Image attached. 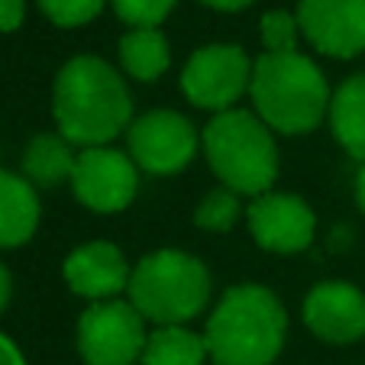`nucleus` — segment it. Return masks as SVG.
Segmentation results:
<instances>
[{
	"label": "nucleus",
	"instance_id": "nucleus-1",
	"mask_svg": "<svg viewBox=\"0 0 365 365\" xmlns=\"http://www.w3.org/2000/svg\"><path fill=\"white\" fill-rule=\"evenodd\" d=\"M58 133L71 145H107L130 126L133 97L113 65L97 56H78L62 65L52 91Z\"/></svg>",
	"mask_w": 365,
	"mask_h": 365
},
{
	"label": "nucleus",
	"instance_id": "nucleus-2",
	"mask_svg": "<svg viewBox=\"0 0 365 365\" xmlns=\"http://www.w3.org/2000/svg\"><path fill=\"white\" fill-rule=\"evenodd\" d=\"M288 314L262 284H236L207 320V356L214 365H272L284 346Z\"/></svg>",
	"mask_w": 365,
	"mask_h": 365
},
{
	"label": "nucleus",
	"instance_id": "nucleus-3",
	"mask_svg": "<svg viewBox=\"0 0 365 365\" xmlns=\"http://www.w3.org/2000/svg\"><path fill=\"white\" fill-rule=\"evenodd\" d=\"M249 94L255 117L284 136L310 133L330 113V88L317 65L301 52H262L252 62Z\"/></svg>",
	"mask_w": 365,
	"mask_h": 365
},
{
	"label": "nucleus",
	"instance_id": "nucleus-4",
	"mask_svg": "<svg viewBox=\"0 0 365 365\" xmlns=\"http://www.w3.org/2000/svg\"><path fill=\"white\" fill-rule=\"evenodd\" d=\"M204 152L223 187L262 197L278 178V145L272 130L249 110H223L204 130Z\"/></svg>",
	"mask_w": 365,
	"mask_h": 365
},
{
	"label": "nucleus",
	"instance_id": "nucleus-5",
	"mask_svg": "<svg viewBox=\"0 0 365 365\" xmlns=\"http://www.w3.org/2000/svg\"><path fill=\"white\" fill-rule=\"evenodd\" d=\"M210 272L178 249H159L139 259L130 275V304L159 327H181L207 307Z\"/></svg>",
	"mask_w": 365,
	"mask_h": 365
},
{
	"label": "nucleus",
	"instance_id": "nucleus-6",
	"mask_svg": "<svg viewBox=\"0 0 365 365\" xmlns=\"http://www.w3.org/2000/svg\"><path fill=\"white\" fill-rule=\"evenodd\" d=\"M149 330L130 301H97L78 320V352L88 365H136Z\"/></svg>",
	"mask_w": 365,
	"mask_h": 365
},
{
	"label": "nucleus",
	"instance_id": "nucleus-7",
	"mask_svg": "<svg viewBox=\"0 0 365 365\" xmlns=\"http://www.w3.org/2000/svg\"><path fill=\"white\" fill-rule=\"evenodd\" d=\"M252 62L240 46H204L187 58L181 71V91L200 110H233V103L249 91Z\"/></svg>",
	"mask_w": 365,
	"mask_h": 365
},
{
	"label": "nucleus",
	"instance_id": "nucleus-8",
	"mask_svg": "<svg viewBox=\"0 0 365 365\" xmlns=\"http://www.w3.org/2000/svg\"><path fill=\"white\" fill-rule=\"evenodd\" d=\"M71 187H75V197L94 214H120L136 197V162L110 145L84 149L78 152Z\"/></svg>",
	"mask_w": 365,
	"mask_h": 365
},
{
	"label": "nucleus",
	"instance_id": "nucleus-9",
	"mask_svg": "<svg viewBox=\"0 0 365 365\" xmlns=\"http://www.w3.org/2000/svg\"><path fill=\"white\" fill-rule=\"evenodd\" d=\"M197 155V130L175 110H152L130 123V159L149 175H175Z\"/></svg>",
	"mask_w": 365,
	"mask_h": 365
},
{
	"label": "nucleus",
	"instance_id": "nucleus-10",
	"mask_svg": "<svg viewBox=\"0 0 365 365\" xmlns=\"http://www.w3.org/2000/svg\"><path fill=\"white\" fill-rule=\"evenodd\" d=\"M297 26L310 46L330 58L365 52V0H301Z\"/></svg>",
	"mask_w": 365,
	"mask_h": 365
},
{
	"label": "nucleus",
	"instance_id": "nucleus-11",
	"mask_svg": "<svg viewBox=\"0 0 365 365\" xmlns=\"http://www.w3.org/2000/svg\"><path fill=\"white\" fill-rule=\"evenodd\" d=\"M249 233L269 252H301L314 240V210L297 194H262L246 207Z\"/></svg>",
	"mask_w": 365,
	"mask_h": 365
},
{
	"label": "nucleus",
	"instance_id": "nucleus-12",
	"mask_svg": "<svg viewBox=\"0 0 365 365\" xmlns=\"http://www.w3.org/2000/svg\"><path fill=\"white\" fill-rule=\"evenodd\" d=\"M304 324L324 343H356L365 336V294L349 282H320L304 297Z\"/></svg>",
	"mask_w": 365,
	"mask_h": 365
},
{
	"label": "nucleus",
	"instance_id": "nucleus-13",
	"mask_svg": "<svg viewBox=\"0 0 365 365\" xmlns=\"http://www.w3.org/2000/svg\"><path fill=\"white\" fill-rule=\"evenodd\" d=\"M65 282L75 294L91 301H113L123 288H130V265L113 242H88L78 246L65 259Z\"/></svg>",
	"mask_w": 365,
	"mask_h": 365
},
{
	"label": "nucleus",
	"instance_id": "nucleus-14",
	"mask_svg": "<svg viewBox=\"0 0 365 365\" xmlns=\"http://www.w3.org/2000/svg\"><path fill=\"white\" fill-rule=\"evenodd\" d=\"M39 223V197L26 178L0 172V249L23 246Z\"/></svg>",
	"mask_w": 365,
	"mask_h": 365
},
{
	"label": "nucleus",
	"instance_id": "nucleus-15",
	"mask_svg": "<svg viewBox=\"0 0 365 365\" xmlns=\"http://www.w3.org/2000/svg\"><path fill=\"white\" fill-rule=\"evenodd\" d=\"M75 165L78 155L62 133H39L23 152V178L33 187H56L62 181H71Z\"/></svg>",
	"mask_w": 365,
	"mask_h": 365
},
{
	"label": "nucleus",
	"instance_id": "nucleus-16",
	"mask_svg": "<svg viewBox=\"0 0 365 365\" xmlns=\"http://www.w3.org/2000/svg\"><path fill=\"white\" fill-rule=\"evenodd\" d=\"M330 126L352 159L365 162V75L346 78L330 101Z\"/></svg>",
	"mask_w": 365,
	"mask_h": 365
},
{
	"label": "nucleus",
	"instance_id": "nucleus-17",
	"mask_svg": "<svg viewBox=\"0 0 365 365\" xmlns=\"http://www.w3.org/2000/svg\"><path fill=\"white\" fill-rule=\"evenodd\" d=\"M120 65L136 81H155L168 71L172 52L159 29H130L120 39Z\"/></svg>",
	"mask_w": 365,
	"mask_h": 365
},
{
	"label": "nucleus",
	"instance_id": "nucleus-18",
	"mask_svg": "<svg viewBox=\"0 0 365 365\" xmlns=\"http://www.w3.org/2000/svg\"><path fill=\"white\" fill-rule=\"evenodd\" d=\"M204 336L185 327H155L143 349V365H204Z\"/></svg>",
	"mask_w": 365,
	"mask_h": 365
},
{
	"label": "nucleus",
	"instance_id": "nucleus-19",
	"mask_svg": "<svg viewBox=\"0 0 365 365\" xmlns=\"http://www.w3.org/2000/svg\"><path fill=\"white\" fill-rule=\"evenodd\" d=\"M236 217H240V200H236V191H230V187L210 191L194 210V223L200 230H210V233H227L236 223Z\"/></svg>",
	"mask_w": 365,
	"mask_h": 365
},
{
	"label": "nucleus",
	"instance_id": "nucleus-20",
	"mask_svg": "<svg viewBox=\"0 0 365 365\" xmlns=\"http://www.w3.org/2000/svg\"><path fill=\"white\" fill-rule=\"evenodd\" d=\"M297 33H301L297 16H291L288 10H269V14L262 16L265 52H275V56H282V52H297Z\"/></svg>",
	"mask_w": 365,
	"mask_h": 365
},
{
	"label": "nucleus",
	"instance_id": "nucleus-21",
	"mask_svg": "<svg viewBox=\"0 0 365 365\" xmlns=\"http://www.w3.org/2000/svg\"><path fill=\"white\" fill-rule=\"evenodd\" d=\"M117 16L133 29H159V23L172 14L175 0H110Z\"/></svg>",
	"mask_w": 365,
	"mask_h": 365
},
{
	"label": "nucleus",
	"instance_id": "nucleus-22",
	"mask_svg": "<svg viewBox=\"0 0 365 365\" xmlns=\"http://www.w3.org/2000/svg\"><path fill=\"white\" fill-rule=\"evenodd\" d=\"M39 10L56 23V26H84L103 10V0H36Z\"/></svg>",
	"mask_w": 365,
	"mask_h": 365
},
{
	"label": "nucleus",
	"instance_id": "nucleus-23",
	"mask_svg": "<svg viewBox=\"0 0 365 365\" xmlns=\"http://www.w3.org/2000/svg\"><path fill=\"white\" fill-rule=\"evenodd\" d=\"M23 16H26V0H0V33L20 29Z\"/></svg>",
	"mask_w": 365,
	"mask_h": 365
},
{
	"label": "nucleus",
	"instance_id": "nucleus-24",
	"mask_svg": "<svg viewBox=\"0 0 365 365\" xmlns=\"http://www.w3.org/2000/svg\"><path fill=\"white\" fill-rule=\"evenodd\" d=\"M0 365H26L23 362V352L10 343L4 333H0Z\"/></svg>",
	"mask_w": 365,
	"mask_h": 365
},
{
	"label": "nucleus",
	"instance_id": "nucleus-25",
	"mask_svg": "<svg viewBox=\"0 0 365 365\" xmlns=\"http://www.w3.org/2000/svg\"><path fill=\"white\" fill-rule=\"evenodd\" d=\"M200 4H207V7H214V10H223V14H233V10L249 7L252 0H200Z\"/></svg>",
	"mask_w": 365,
	"mask_h": 365
},
{
	"label": "nucleus",
	"instance_id": "nucleus-26",
	"mask_svg": "<svg viewBox=\"0 0 365 365\" xmlns=\"http://www.w3.org/2000/svg\"><path fill=\"white\" fill-rule=\"evenodd\" d=\"M7 301H10V272L0 265V310L7 307Z\"/></svg>",
	"mask_w": 365,
	"mask_h": 365
},
{
	"label": "nucleus",
	"instance_id": "nucleus-27",
	"mask_svg": "<svg viewBox=\"0 0 365 365\" xmlns=\"http://www.w3.org/2000/svg\"><path fill=\"white\" fill-rule=\"evenodd\" d=\"M356 204L362 207V214H365V162H362V168H359V175H356Z\"/></svg>",
	"mask_w": 365,
	"mask_h": 365
}]
</instances>
